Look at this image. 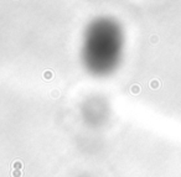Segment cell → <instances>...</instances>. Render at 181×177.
I'll use <instances>...</instances> for the list:
<instances>
[{
	"label": "cell",
	"instance_id": "obj_2",
	"mask_svg": "<svg viewBox=\"0 0 181 177\" xmlns=\"http://www.w3.org/2000/svg\"><path fill=\"white\" fill-rule=\"evenodd\" d=\"M12 176L14 177H21V171L20 170H12Z\"/></svg>",
	"mask_w": 181,
	"mask_h": 177
},
{
	"label": "cell",
	"instance_id": "obj_3",
	"mask_svg": "<svg viewBox=\"0 0 181 177\" xmlns=\"http://www.w3.org/2000/svg\"><path fill=\"white\" fill-rule=\"evenodd\" d=\"M45 78H46V79H51V78H52V73H51V72H45Z\"/></svg>",
	"mask_w": 181,
	"mask_h": 177
},
{
	"label": "cell",
	"instance_id": "obj_1",
	"mask_svg": "<svg viewBox=\"0 0 181 177\" xmlns=\"http://www.w3.org/2000/svg\"><path fill=\"white\" fill-rule=\"evenodd\" d=\"M12 166H14V170H21L22 168V162L16 160L14 163H12Z\"/></svg>",
	"mask_w": 181,
	"mask_h": 177
}]
</instances>
